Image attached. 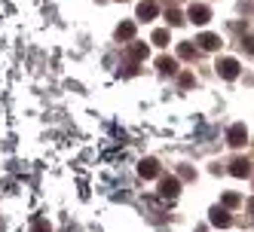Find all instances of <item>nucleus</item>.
Returning <instances> with one entry per match:
<instances>
[{
    "mask_svg": "<svg viewBox=\"0 0 254 232\" xmlns=\"http://www.w3.org/2000/svg\"><path fill=\"white\" fill-rule=\"evenodd\" d=\"M169 22H172V25H181L184 19H181V12H178V9H169Z\"/></svg>",
    "mask_w": 254,
    "mask_h": 232,
    "instance_id": "f3484780",
    "label": "nucleus"
},
{
    "mask_svg": "<svg viewBox=\"0 0 254 232\" xmlns=\"http://www.w3.org/2000/svg\"><path fill=\"white\" fill-rule=\"evenodd\" d=\"M202 49H208V52H214L217 46H221V37H217V34H199V40H196Z\"/></svg>",
    "mask_w": 254,
    "mask_h": 232,
    "instance_id": "1a4fd4ad",
    "label": "nucleus"
},
{
    "mask_svg": "<svg viewBox=\"0 0 254 232\" xmlns=\"http://www.w3.org/2000/svg\"><path fill=\"white\" fill-rule=\"evenodd\" d=\"M217 74H221L224 80H236V77H239V61H236V58H217Z\"/></svg>",
    "mask_w": 254,
    "mask_h": 232,
    "instance_id": "f03ea898",
    "label": "nucleus"
},
{
    "mask_svg": "<svg viewBox=\"0 0 254 232\" xmlns=\"http://www.w3.org/2000/svg\"><path fill=\"white\" fill-rule=\"evenodd\" d=\"M227 140H230V147H242L248 140V129L242 122H236V126H230V132H227Z\"/></svg>",
    "mask_w": 254,
    "mask_h": 232,
    "instance_id": "20e7f679",
    "label": "nucleus"
},
{
    "mask_svg": "<svg viewBox=\"0 0 254 232\" xmlns=\"http://www.w3.org/2000/svg\"><path fill=\"white\" fill-rule=\"evenodd\" d=\"M117 37H120V40H132V37H135V22H123V25L117 28Z\"/></svg>",
    "mask_w": 254,
    "mask_h": 232,
    "instance_id": "9d476101",
    "label": "nucleus"
},
{
    "mask_svg": "<svg viewBox=\"0 0 254 232\" xmlns=\"http://www.w3.org/2000/svg\"><path fill=\"white\" fill-rule=\"evenodd\" d=\"M156 67L162 70V74H175V70H178L175 58H166V55H162V58H156Z\"/></svg>",
    "mask_w": 254,
    "mask_h": 232,
    "instance_id": "f8f14e48",
    "label": "nucleus"
},
{
    "mask_svg": "<svg viewBox=\"0 0 254 232\" xmlns=\"http://www.w3.org/2000/svg\"><path fill=\"white\" fill-rule=\"evenodd\" d=\"M248 208H251V211H254V199H251V205H248Z\"/></svg>",
    "mask_w": 254,
    "mask_h": 232,
    "instance_id": "aec40b11",
    "label": "nucleus"
},
{
    "mask_svg": "<svg viewBox=\"0 0 254 232\" xmlns=\"http://www.w3.org/2000/svg\"><path fill=\"white\" fill-rule=\"evenodd\" d=\"M31 232H49V223L37 217V220H34V226H31Z\"/></svg>",
    "mask_w": 254,
    "mask_h": 232,
    "instance_id": "dca6fc26",
    "label": "nucleus"
},
{
    "mask_svg": "<svg viewBox=\"0 0 254 232\" xmlns=\"http://www.w3.org/2000/svg\"><path fill=\"white\" fill-rule=\"evenodd\" d=\"M239 205V195L236 192H224V208H236Z\"/></svg>",
    "mask_w": 254,
    "mask_h": 232,
    "instance_id": "4468645a",
    "label": "nucleus"
},
{
    "mask_svg": "<svg viewBox=\"0 0 254 232\" xmlns=\"http://www.w3.org/2000/svg\"><path fill=\"white\" fill-rule=\"evenodd\" d=\"M181 192V177H162L159 181V195L162 199H178Z\"/></svg>",
    "mask_w": 254,
    "mask_h": 232,
    "instance_id": "f257e3e1",
    "label": "nucleus"
},
{
    "mask_svg": "<svg viewBox=\"0 0 254 232\" xmlns=\"http://www.w3.org/2000/svg\"><path fill=\"white\" fill-rule=\"evenodd\" d=\"M230 174L233 177H248L251 174V162H248V159H233V162H230Z\"/></svg>",
    "mask_w": 254,
    "mask_h": 232,
    "instance_id": "423d86ee",
    "label": "nucleus"
},
{
    "mask_svg": "<svg viewBox=\"0 0 254 232\" xmlns=\"http://www.w3.org/2000/svg\"><path fill=\"white\" fill-rule=\"evenodd\" d=\"M178 177H184V181H190V177H193V171H190V168H181V171H178Z\"/></svg>",
    "mask_w": 254,
    "mask_h": 232,
    "instance_id": "6ab92c4d",
    "label": "nucleus"
},
{
    "mask_svg": "<svg viewBox=\"0 0 254 232\" xmlns=\"http://www.w3.org/2000/svg\"><path fill=\"white\" fill-rule=\"evenodd\" d=\"M129 58H135V61L147 58V43H132L129 46Z\"/></svg>",
    "mask_w": 254,
    "mask_h": 232,
    "instance_id": "9b49d317",
    "label": "nucleus"
},
{
    "mask_svg": "<svg viewBox=\"0 0 254 232\" xmlns=\"http://www.w3.org/2000/svg\"><path fill=\"white\" fill-rule=\"evenodd\" d=\"M178 55H181V58H196V46H193V43H181V46H178Z\"/></svg>",
    "mask_w": 254,
    "mask_h": 232,
    "instance_id": "ddd939ff",
    "label": "nucleus"
},
{
    "mask_svg": "<svg viewBox=\"0 0 254 232\" xmlns=\"http://www.w3.org/2000/svg\"><path fill=\"white\" fill-rule=\"evenodd\" d=\"M208 220H211V226H221V229H227L233 223V217L227 214V208H211L208 211Z\"/></svg>",
    "mask_w": 254,
    "mask_h": 232,
    "instance_id": "39448f33",
    "label": "nucleus"
},
{
    "mask_svg": "<svg viewBox=\"0 0 254 232\" xmlns=\"http://www.w3.org/2000/svg\"><path fill=\"white\" fill-rule=\"evenodd\" d=\"M138 174H141V177H147V181H150V177H156V174H159V165H156V159H141V165H138Z\"/></svg>",
    "mask_w": 254,
    "mask_h": 232,
    "instance_id": "6e6552de",
    "label": "nucleus"
},
{
    "mask_svg": "<svg viewBox=\"0 0 254 232\" xmlns=\"http://www.w3.org/2000/svg\"><path fill=\"white\" fill-rule=\"evenodd\" d=\"M242 46H245V49L251 52V55H254V37H245V40H242Z\"/></svg>",
    "mask_w": 254,
    "mask_h": 232,
    "instance_id": "a211bd4d",
    "label": "nucleus"
},
{
    "mask_svg": "<svg viewBox=\"0 0 254 232\" xmlns=\"http://www.w3.org/2000/svg\"><path fill=\"white\" fill-rule=\"evenodd\" d=\"M153 43H156V46H166V43H169V34H166V31H153Z\"/></svg>",
    "mask_w": 254,
    "mask_h": 232,
    "instance_id": "2eb2a0df",
    "label": "nucleus"
},
{
    "mask_svg": "<svg viewBox=\"0 0 254 232\" xmlns=\"http://www.w3.org/2000/svg\"><path fill=\"white\" fill-rule=\"evenodd\" d=\"M187 19H190L193 25H205V22L211 19V9H208L205 3H193V6L187 9Z\"/></svg>",
    "mask_w": 254,
    "mask_h": 232,
    "instance_id": "7ed1b4c3",
    "label": "nucleus"
},
{
    "mask_svg": "<svg viewBox=\"0 0 254 232\" xmlns=\"http://www.w3.org/2000/svg\"><path fill=\"white\" fill-rule=\"evenodd\" d=\"M156 12H159V6L153 3V0H144V3H138V19H141V22H150Z\"/></svg>",
    "mask_w": 254,
    "mask_h": 232,
    "instance_id": "0eeeda50",
    "label": "nucleus"
}]
</instances>
